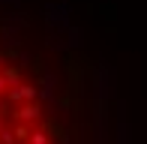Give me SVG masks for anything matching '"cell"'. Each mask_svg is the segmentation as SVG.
I'll return each mask as SVG.
<instances>
[{
	"mask_svg": "<svg viewBox=\"0 0 147 144\" xmlns=\"http://www.w3.org/2000/svg\"><path fill=\"white\" fill-rule=\"evenodd\" d=\"M66 6H48V24H54V27H66V21H69V18H66Z\"/></svg>",
	"mask_w": 147,
	"mask_h": 144,
	"instance_id": "obj_1",
	"label": "cell"
},
{
	"mask_svg": "<svg viewBox=\"0 0 147 144\" xmlns=\"http://www.w3.org/2000/svg\"><path fill=\"white\" fill-rule=\"evenodd\" d=\"M36 117H39L36 105H24L21 111H18V120H21V123H30V120H36Z\"/></svg>",
	"mask_w": 147,
	"mask_h": 144,
	"instance_id": "obj_2",
	"label": "cell"
},
{
	"mask_svg": "<svg viewBox=\"0 0 147 144\" xmlns=\"http://www.w3.org/2000/svg\"><path fill=\"white\" fill-rule=\"evenodd\" d=\"M48 141H51V135L45 129H33L30 132V144H48Z\"/></svg>",
	"mask_w": 147,
	"mask_h": 144,
	"instance_id": "obj_3",
	"label": "cell"
},
{
	"mask_svg": "<svg viewBox=\"0 0 147 144\" xmlns=\"http://www.w3.org/2000/svg\"><path fill=\"white\" fill-rule=\"evenodd\" d=\"M18 60H21V66H30V54H27V51H21V54H18Z\"/></svg>",
	"mask_w": 147,
	"mask_h": 144,
	"instance_id": "obj_4",
	"label": "cell"
}]
</instances>
